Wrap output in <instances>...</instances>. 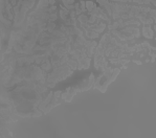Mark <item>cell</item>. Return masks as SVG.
I'll list each match as a JSON object with an SVG mask.
<instances>
[{
	"mask_svg": "<svg viewBox=\"0 0 156 138\" xmlns=\"http://www.w3.org/2000/svg\"><path fill=\"white\" fill-rule=\"evenodd\" d=\"M48 2H49V5H55L56 0H48Z\"/></svg>",
	"mask_w": 156,
	"mask_h": 138,
	"instance_id": "11",
	"label": "cell"
},
{
	"mask_svg": "<svg viewBox=\"0 0 156 138\" xmlns=\"http://www.w3.org/2000/svg\"><path fill=\"white\" fill-rule=\"evenodd\" d=\"M80 6H81L80 9H81L82 13L84 14L85 12H86V5H85V1H84V0H81V1H80Z\"/></svg>",
	"mask_w": 156,
	"mask_h": 138,
	"instance_id": "8",
	"label": "cell"
},
{
	"mask_svg": "<svg viewBox=\"0 0 156 138\" xmlns=\"http://www.w3.org/2000/svg\"><path fill=\"white\" fill-rule=\"evenodd\" d=\"M52 94H53L52 92H50V93L47 95V97H46L45 100H43L42 103L40 104V105H39V109H40L41 111H44V109L47 107L48 105H49V103H50V101H52Z\"/></svg>",
	"mask_w": 156,
	"mask_h": 138,
	"instance_id": "2",
	"label": "cell"
},
{
	"mask_svg": "<svg viewBox=\"0 0 156 138\" xmlns=\"http://www.w3.org/2000/svg\"><path fill=\"white\" fill-rule=\"evenodd\" d=\"M74 8H75V11H77V9H80V2H75L74 4Z\"/></svg>",
	"mask_w": 156,
	"mask_h": 138,
	"instance_id": "10",
	"label": "cell"
},
{
	"mask_svg": "<svg viewBox=\"0 0 156 138\" xmlns=\"http://www.w3.org/2000/svg\"><path fill=\"white\" fill-rule=\"evenodd\" d=\"M134 63H136L137 65H141V62L140 61H134Z\"/></svg>",
	"mask_w": 156,
	"mask_h": 138,
	"instance_id": "12",
	"label": "cell"
},
{
	"mask_svg": "<svg viewBox=\"0 0 156 138\" xmlns=\"http://www.w3.org/2000/svg\"><path fill=\"white\" fill-rule=\"evenodd\" d=\"M61 91H57V92H55L53 93V97H56V98H60L61 97Z\"/></svg>",
	"mask_w": 156,
	"mask_h": 138,
	"instance_id": "9",
	"label": "cell"
},
{
	"mask_svg": "<svg viewBox=\"0 0 156 138\" xmlns=\"http://www.w3.org/2000/svg\"><path fill=\"white\" fill-rule=\"evenodd\" d=\"M61 1H63V0H61Z\"/></svg>",
	"mask_w": 156,
	"mask_h": 138,
	"instance_id": "13",
	"label": "cell"
},
{
	"mask_svg": "<svg viewBox=\"0 0 156 138\" xmlns=\"http://www.w3.org/2000/svg\"><path fill=\"white\" fill-rule=\"evenodd\" d=\"M75 3V0H63V5L66 8L67 5H74Z\"/></svg>",
	"mask_w": 156,
	"mask_h": 138,
	"instance_id": "6",
	"label": "cell"
},
{
	"mask_svg": "<svg viewBox=\"0 0 156 138\" xmlns=\"http://www.w3.org/2000/svg\"><path fill=\"white\" fill-rule=\"evenodd\" d=\"M143 36L147 39L154 38V30L151 28V26H143Z\"/></svg>",
	"mask_w": 156,
	"mask_h": 138,
	"instance_id": "1",
	"label": "cell"
},
{
	"mask_svg": "<svg viewBox=\"0 0 156 138\" xmlns=\"http://www.w3.org/2000/svg\"><path fill=\"white\" fill-rule=\"evenodd\" d=\"M132 48H133V51L134 52H139V51L143 50V47H141V45H139V44H135Z\"/></svg>",
	"mask_w": 156,
	"mask_h": 138,
	"instance_id": "7",
	"label": "cell"
},
{
	"mask_svg": "<svg viewBox=\"0 0 156 138\" xmlns=\"http://www.w3.org/2000/svg\"><path fill=\"white\" fill-rule=\"evenodd\" d=\"M85 5H86V11H88V12H91L92 9L96 6L95 4H94L92 1H90V0H88V1H85Z\"/></svg>",
	"mask_w": 156,
	"mask_h": 138,
	"instance_id": "4",
	"label": "cell"
},
{
	"mask_svg": "<svg viewBox=\"0 0 156 138\" xmlns=\"http://www.w3.org/2000/svg\"><path fill=\"white\" fill-rule=\"evenodd\" d=\"M56 24L53 23V22H49L48 21L47 24H46V29H47V31H49V33H52V31L55 30V28H56Z\"/></svg>",
	"mask_w": 156,
	"mask_h": 138,
	"instance_id": "5",
	"label": "cell"
},
{
	"mask_svg": "<svg viewBox=\"0 0 156 138\" xmlns=\"http://www.w3.org/2000/svg\"><path fill=\"white\" fill-rule=\"evenodd\" d=\"M78 20L80 21V23H81V25L83 27V26H85L87 23H88V16L84 15V14H81V15L79 16V18H78Z\"/></svg>",
	"mask_w": 156,
	"mask_h": 138,
	"instance_id": "3",
	"label": "cell"
}]
</instances>
